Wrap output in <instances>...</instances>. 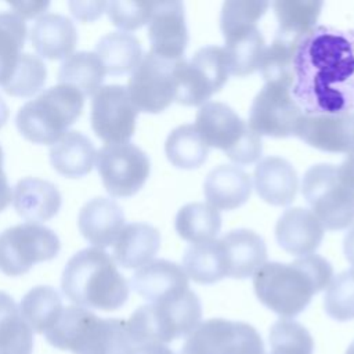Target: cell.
Masks as SVG:
<instances>
[{"instance_id": "1", "label": "cell", "mask_w": 354, "mask_h": 354, "mask_svg": "<svg viewBox=\"0 0 354 354\" xmlns=\"http://www.w3.org/2000/svg\"><path fill=\"white\" fill-rule=\"evenodd\" d=\"M292 95L307 115L354 109V29L317 25L299 44Z\"/></svg>"}, {"instance_id": "2", "label": "cell", "mask_w": 354, "mask_h": 354, "mask_svg": "<svg viewBox=\"0 0 354 354\" xmlns=\"http://www.w3.org/2000/svg\"><path fill=\"white\" fill-rule=\"evenodd\" d=\"M333 268L318 254L292 263H264L253 275L257 299L282 318H293L307 308L314 295L328 288Z\"/></svg>"}, {"instance_id": "3", "label": "cell", "mask_w": 354, "mask_h": 354, "mask_svg": "<svg viewBox=\"0 0 354 354\" xmlns=\"http://www.w3.org/2000/svg\"><path fill=\"white\" fill-rule=\"evenodd\" d=\"M64 295L76 306L115 311L129 299L130 288L115 260L100 248H84L65 264L61 278Z\"/></svg>"}, {"instance_id": "4", "label": "cell", "mask_w": 354, "mask_h": 354, "mask_svg": "<svg viewBox=\"0 0 354 354\" xmlns=\"http://www.w3.org/2000/svg\"><path fill=\"white\" fill-rule=\"evenodd\" d=\"M44 336L55 348L73 354H131L136 347L124 319L100 318L79 306L65 307Z\"/></svg>"}, {"instance_id": "5", "label": "cell", "mask_w": 354, "mask_h": 354, "mask_svg": "<svg viewBox=\"0 0 354 354\" xmlns=\"http://www.w3.org/2000/svg\"><path fill=\"white\" fill-rule=\"evenodd\" d=\"M84 95L75 87L58 83L25 102L17 112L19 133L36 144L57 142L82 115Z\"/></svg>"}, {"instance_id": "6", "label": "cell", "mask_w": 354, "mask_h": 354, "mask_svg": "<svg viewBox=\"0 0 354 354\" xmlns=\"http://www.w3.org/2000/svg\"><path fill=\"white\" fill-rule=\"evenodd\" d=\"M201 300L188 289L178 297L138 307L126 324L134 346L165 344L188 336L201 324Z\"/></svg>"}, {"instance_id": "7", "label": "cell", "mask_w": 354, "mask_h": 354, "mask_svg": "<svg viewBox=\"0 0 354 354\" xmlns=\"http://www.w3.org/2000/svg\"><path fill=\"white\" fill-rule=\"evenodd\" d=\"M206 145L221 149L232 162L249 165L260 159L261 138L235 111L223 102L203 104L194 124Z\"/></svg>"}, {"instance_id": "8", "label": "cell", "mask_w": 354, "mask_h": 354, "mask_svg": "<svg viewBox=\"0 0 354 354\" xmlns=\"http://www.w3.org/2000/svg\"><path fill=\"white\" fill-rule=\"evenodd\" d=\"M301 192L324 228L344 230L354 223V194L342 181L336 166H311L304 173Z\"/></svg>"}, {"instance_id": "9", "label": "cell", "mask_w": 354, "mask_h": 354, "mask_svg": "<svg viewBox=\"0 0 354 354\" xmlns=\"http://www.w3.org/2000/svg\"><path fill=\"white\" fill-rule=\"evenodd\" d=\"M230 75L224 47H202L189 61L183 58L177 62L176 101L188 106H202L214 93L223 88Z\"/></svg>"}, {"instance_id": "10", "label": "cell", "mask_w": 354, "mask_h": 354, "mask_svg": "<svg viewBox=\"0 0 354 354\" xmlns=\"http://www.w3.org/2000/svg\"><path fill=\"white\" fill-rule=\"evenodd\" d=\"M61 249L58 235L39 223H22L0 232V271L10 277L28 272L36 263L54 259Z\"/></svg>"}, {"instance_id": "11", "label": "cell", "mask_w": 354, "mask_h": 354, "mask_svg": "<svg viewBox=\"0 0 354 354\" xmlns=\"http://www.w3.org/2000/svg\"><path fill=\"white\" fill-rule=\"evenodd\" d=\"M178 61L163 58L152 51L142 57L127 84L129 95L138 112L159 113L176 101Z\"/></svg>"}, {"instance_id": "12", "label": "cell", "mask_w": 354, "mask_h": 354, "mask_svg": "<svg viewBox=\"0 0 354 354\" xmlns=\"http://www.w3.org/2000/svg\"><path fill=\"white\" fill-rule=\"evenodd\" d=\"M97 170L108 194L131 196L145 184L151 163L147 153L131 142L105 144L97 152Z\"/></svg>"}, {"instance_id": "13", "label": "cell", "mask_w": 354, "mask_h": 354, "mask_svg": "<svg viewBox=\"0 0 354 354\" xmlns=\"http://www.w3.org/2000/svg\"><path fill=\"white\" fill-rule=\"evenodd\" d=\"M303 116V109L292 95V87L266 83L252 102L248 124L257 136L282 138L296 136Z\"/></svg>"}, {"instance_id": "14", "label": "cell", "mask_w": 354, "mask_h": 354, "mask_svg": "<svg viewBox=\"0 0 354 354\" xmlns=\"http://www.w3.org/2000/svg\"><path fill=\"white\" fill-rule=\"evenodd\" d=\"M137 115L127 87L122 84L101 86L93 95L91 127L108 144L129 142L136 130Z\"/></svg>"}, {"instance_id": "15", "label": "cell", "mask_w": 354, "mask_h": 354, "mask_svg": "<svg viewBox=\"0 0 354 354\" xmlns=\"http://www.w3.org/2000/svg\"><path fill=\"white\" fill-rule=\"evenodd\" d=\"M148 37L149 51L173 61L183 59L188 44L184 4L181 1L155 3L148 22Z\"/></svg>"}, {"instance_id": "16", "label": "cell", "mask_w": 354, "mask_h": 354, "mask_svg": "<svg viewBox=\"0 0 354 354\" xmlns=\"http://www.w3.org/2000/svg\"><path fill=\"white\" fill-rule=\"evenodd\" d=\"M296 137L325 152L348 153L354 149V112L304 113Z\"/></svg>"}, {"instance_id": "17", "label": "cell", "mask_w": 354, "mask_h": 354, "mask_svg": "<svg viewBox=\"0 0 354 354\" xmlns=\"http://www.w3.org/2000/svg\"><path fill=\"white\" fill-rule=\"evenodd\" d=\"M130 282L134 292L149 303L178 297L189 289L183 267L163 259L140 267Z\"/></svg>"}, {"instance_id": "18", "label": "cell", "mask_w": 354, "mask_h": 354, "mask_svg": "<svg viewBox=\"0 0 354 354\" xmlns=\"http://www.w3.org/2000/svg\"><path fill=\"white\" fill-rule=\"evenodd\" d=\"M325 228L311 210L290 207L282 213L275 225L279 246L295 256L313 254L322 242Z\"/></svg>"}, {"instance_id": "19", "label": "cell", "mask_w": 354, "mask_h": 354, "mask_svg": "<svg viewBox=\"0 0 354 354\" xmlns=\"http://www.w3.org/2000/svg\"><path fill=\"white\" fill-rule=\"evenodd\" d=\"M77 227L90 243L102 249L115 243L124 227V214L113 199L95 196L82 206Z\"/></svg>"}, {"instance_id": "20", "label": "cell", "mask_w": 354, "mask_h": 354, "mask_svg": "<svg viewBox=\"0 0 354 354\" xmlns=\"http://www.w3.org/2000/svg\"><path fill=\"white\" fill-rule=\"evenodd\" d=\"M297 185L296 170L286 159L267 156L256 165L254 188L264 202L274 206L289 205L296 196Z\"/></svg>"}, {"instance_id": "21", "label": "cell", "mask_w": 354, "mask_h": 354, "mask_svg": "<svg viewBox=\"0 0 354 354\" xmlns=\"http://www.w3.org/2000/svg\"><path fill=\"white\" fill-rule=\"evenodd\" d=\"M61 203V192L48 180L25 177L14 187L12 205L17 213L29 223L50 220L58 213Z\"/></svg>"}, {"instance_id": "22", "label": "cell", "mask_w": 354, "mask_h": 354, "mask_svg": "<svg viewBox=\"0 0 354 354\" xmlns=\"http://www.w3.org/2000/svg\"><path fill=\"white\" fill-rule=\"evenodd\" d=\"M30 40L40 57L61 59L69 57L73 51L77 41V30L66 15L47 12L33 24Z\"/></svg>"}, {"instance_id": "23", "label": "cell", "mask_w": 354, "mask_h": 354, "mask_svg": "<svg viewBox=\"0 0 354 354\" xmlns=\"http://www.w3.org/2000/svg\"><path fill=\"white\" fill-rule=\"evenodd\" d=\"M252 180L238 166L221 165L213 169L203 184L207 203L217 210H234L250 196Z\"/></svg>"}, {"instance_id": "24", "label": "cell", "mask_w": 354, "mask_h": 354, "mask_svg": "<svg viewBox=\"0 0 354 354\" xmlns=\"http://www.w3.org/2000/svg\"><path fill=\"white\" fill-rule=\"evenodd\" d=\"M224 248L228 277L245 279L266 263L267 248L260 235L250 230H234L220 238Z\"/></svg>"}, {"instance_id": "25", "label": "cell", "mask_w": 354, "mask_h": 354, "mask_svg": "<svg viewBox=\"0 0 354 354\" xmlns=\"http://www.w3.org/2000/svg\"><path fill=\"white\" fill-rule=\"evenodd\" d=\"M160 248L159 231L145 223H130L113 243V259L123 268H140L152 261Z\"/></svg>"}, {"instance_id": "26", "label": "cell", "mask_w": 354, "mask_h": 354, "mask_svg": "<svg viewBox=\"0 0 354 354\" xmlns=\"http://www.w3.org/2000/svg\"><path fill=\"white\" fill-rule=\"evenodd\" d=\"M97 156L91 140L80 131H66L50 148V162L62 176L77 178L88 174Z\"/></svg>"}, {"instance_id": "27", "label": "cell", "mask_w": 354, "mask_h": 354, "mask_svg": "<svg viewBox=\"0 0 354 354\" xmlns=\"http://www.w3.org/2000/svg\"><path fill=\"white\" fill-rule=\"evenodd\" d=\"M322 7L324 3L319 0H278L272 3L278 21L274 37L299 46L317 26Z\"/></svg>"}, {"instance_id": "28", "label": "cell", "mask_w": 354, "mask_h": 354, "mask_svg": "<svg viewBox=\"0 0 354 354\" xmlns=\"http://www.w3.org/2000/svg\"><path fill=\"white\" fill-rule=\"evenodd\" d=\"M224 39V50L232 76L243 77L260 68L267 47L257 25L234 30Z\"/></svg>"}, {"instance_id": "29", "label": "cell", "mask_w": 354, "mask_h": 354, "mask_svg": "<svg viewBox=\"0 0 354 354\" xmlns=\"http://www.w3.org/2000/svg\"><path fill=\"white\" fill-rule=\"evenodd\" d=\"M183 270L192 281L203 285L228 277V266L220 239L191 243L183 256Z\"/></svg>"}, {"instance_id": "30", "label": "cell", "mask_w": 354, "mask_h": 354, "mask_svg": "<svg viewBox=\"0 0 354 354\" xmlns=\"http://www.w3.org/2000/svg\"><path fill=\"white\" fill-rule=\"evenodd\" d=\"M94 53L101 59L105 72L113 76L133 72L142 59L138 39L123 30L109 32L100 37Z\"/></svg>"}, {"instance_id": "31", "label": "cell", "mask_w": 354, "mask_h": 354, "mask_svg": "<svg viewBox=\"0 0 354 354\" xmlns=\"http://www.w3.org/2000/svg\"><path fill=\"white\" fill-rule=\"evenodd\" d=\"M33 330L14 299L0 290V354H32Z\"/></svg>"}, {"instance_id": "32", "label": "cell", "mask_w": 354, "mask_h": 354, "mask_svg": "<svg viewBox=\"0 0 354 354\" xmlns=\"http://www.w3.org/2000/svg\"><path fill=\"white\" fill-rule=\"evenodd\" d=\"M105 68L94 51H76L59 65V83L77 88L83 95L95 93L104 82Z\"/></svg>"}, {"instance_id": "33", "label": "cell", "mask_w": 354, "mask_h": 354, "mask_svg": "<svg viewBox=\"0 0 354 354\" xmlns=\"http://www.w3.org/2000/svg\"><path fill=\"white\" fill-rule=\"evenodd\" d=\"M19 310L32 330L46 333L55 325L64 307L62 299L54 288L39 285L22 297Z\"/></svg>"}, {"instance_id": "34", "label": "cell", "mask_w": 354, "mask_h": 354, "mask_svg": "<svg viewBox=\"0 0 354 354\" xmlns=\"http://www.w3.org/2000/svg\"><path fill=\"white\" fill-rule=\"evenodd\" d=\"M177 234L191 243L214 239L221 228V216L209 203H188L183 206L174 221Z\"/></svg>"}, {"instance_id": "35", "label": "cell", "mask_w": 354, "mask_h": 354, "mask_svg": "<svg viewBox=\"0 0 354 354\" xmlns=\"http://www.w3.org/2000/svg\"><path fill=\"white\" fill-rule=\"evenodd\" d=\"M165 152L173 166L192 170L206 162L209 147L194 124H183L169 134L165 142Z\"/></svg>"}, {"instance_id": "36", "label": "cell", "mask_w": 354, "mask_h": 354, "mask_svg": "<svg viewBox=\"0 0 354 354\" xmlns=\"http://www.w3.org/2000/svg\"><path fill=\"white\" fill-rule=\"evenodd\" d=\"M26 22L14 11H0V87L11 77L25 46Z\"/></svg>"}, {"instance_id": "37", "label": "cell", "mask_w": 354, "mask_h": 354, "mask_svg": "<svg viewBox=\"0 0 354 354\" xmlns=\"http://www.w3.org/2000/svg\"><path fill=\"white\" fill-rule=\"evenodd\" d=\"M47 68L39 55L22 53L17 68L8 82L1 87L7 94L15 97H30L46 83Z\"/></svg>"}, {"instance_id": "38", "label": "cell", "mask_w": 354, "mask_h": 354, "mask_svg": "<svg viewBox=\"0 0 354 354\" xmlns=\"http://www.w3.org/2000/svg\"><path fill=\"white\" fill-rule=\"evenodd\" d=\"M297 47L299 46L274 37L271 46L266 48L259 68L266 83L293 86V61Z\"/></svg>"}, {"instance_id": "39", "label": "cell", "mask_w": 354, "mask_h": 354, "mask_svg": "<svg viewBox=\"0 0 354 354\" xmlns=\"http://www.w3.org/2000/svg\"><path fill=\"white\" fill-rule=\"evenodd\" d=\"M270 354H313L314 340L297 321L282 318L270 329Z\"/></svg>"}, {"instance_id": "40", "label": "cell", "mask_w": 354, "mask_h": 354, "mask_svg": "<svg viewBox=\"0 0 354 354\" xmlns=\"http://www.w3.org/2000/svg\"><path fill=\"white\" fill-rule=\"evenodd\" d=\"M325 313L336 321L354 318V268L332 278L324 297Z\"/></svg>"}, {"instance_id": "41", "label": "cell", "mask_w": 354, "mask_h": 354, "mask_svg": "<svg viewBox=\"0 0 354 354\" xmlns=\"http://www.w3.org/2000/svg\"><path fill=\"white\" fill-rule=\"evenodd\" d=\"M218 354H266L260 333L246 322L225 319Z\"/></svg>"}, {"instance_id": "42", "label": "cell", "mask_w": 354, "mask_h": 354, "mask_svg": "<svg viewBox=\"0 0 354 354\" xmlns=\"http://www.w3.org/2000/svg\"><path fill=\"white\" fill-rule=\"evenodd\" d=\"M270 3L261 0H230L223 4L220 15V28L223 36L246 28L254 26L266 14Z\"/></svg>"}, {"instance_id": "43", "label": "cell", "mask_w": 354, "mask_h": 354, "mask_svg": "<svg viewBox=\"0 0 354 354\" xmlns=\"http://www.w3.org/2000/svg\"><path fill=\"white\" fill-rule=\"evenodd\" d=\"M153 1H109L105 11L109 19L123 32L134 30L149 22L153 12Z\"/></svg>"}, {"instance_id": "44", "label": "cell", "mask_w": 354, "mask_h": 354, "mask_svg": "<svg viewBox=\"0 0 354 354\" xmlns=\"http://www.w3.org/2000/svg\"><path fill=\"white\" fill-rule=\"evenodd\" d=\"M225 319L212 318L201 322L187 337L178 354H218Z\"/></svg>"}, {"instance_id": "45", "label": "cell", "mask_w": 354, "mask_h": 354, "mask_svg": "<svg viewBox=\"0 0 354 354\" xmlns=\"http://www.w3.org/2000/svg\"><path fill=\"white\" fill-rule=\"evenodd\" d=\"M71 12L82 21H94L106 8L105 1H69Z\"/></svg>"}, {"instance_id": "46", "label": "cell", "mask_w": 354, "mask_h": 354, "mask_svg": "<svg viewBox=\"0 0 354 354\" xmlns=\"http://www.w3.org/2000/svg\"><path fill=\"white\" fill-rule=\"evenodd\" d=\"M14 12H17L19 17L25 18H33L39 14H41L48 6V1H17L10 4Z\"/></svg>"}, {"instance_id": "47", "label": "cell", "mask_w": 354, "mask_h": 354, "mask_svg": "<svg viewBox=\"0 0 354 354\" xmlns=\"http://www.w3.org/2000/svg\"><path fill=\"white\" fill-rule=\"evenodd\" d=\"M337 169L342 181L354 194V149L348 152V155Z\"/></svg>"}, {"instance_id": "48", "label": "cell", "mask_w": 354, "mask_h": 354, "mask_svg": "<svg viewBox=\"0 0 354 354\" xmlns=\"http://www.w3.org/2000/svg\"><path fill=\"white\" fill-rule=\"evenodd\" d=\"M3 159H4V155H3V148L0 145V212H3L10 205L11 199H12L11 187L8 184L6 173L3 170Z\"/></svg>"}, {"instance_id": "49", "label": "cell", "mask_w": 354, "mask_h": 354, "mask_svg": "<svg viewBox=\"0 0 354 354\" xmlns=\"http://www.w3.org/2000/svg\"><path fill=\"white\" fill-rule=\"evenodd\" d=\"M131 354H174V353L166 344L148 343V344L136 346Z\"/></svg>"}, {"instance_id": "50", "label": "cell", "mask_w": 354, "mask_h": 354, "mask_svg": "<svg viewBox=\"0 0 354 354\" xmlns=\"http://www.w3.org/2000/svg\"><path fill=\"white\" fill-rule=\"evenodd\" d=\"M343 250L347 261L354 266V227L346 234L343 241Z\"/></svg>"}, {"instance_id": "51", "label": "cell", "mask_w": 354, "mask_h": 354, "mask_svg": "<svg viewBox=\"0 0 354 354\" xmlns=\"http://www.w3.org/2000/svg\"><path fill=\"white\" fill-rule=\"evenodd\" d=\"M10 116V109H8V105L6 104V101L3 100V97L0 95V127H3L7 122Z\"/></svg>"}, {"instance_id": "52", "label": "cell", "mask_w": 354, "mask_h": 354, "mask_svg": "<svg viewBox=\"0 0 354 354\" xmlns=\"http://www.w3.org/2000/svg\"><path fill=\"white\" fill-rule=\"evenodd\" d=\"M350 354H354V342H351L350 344Z\"/></svg>"}]
</instances>
